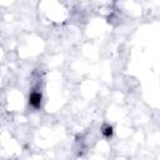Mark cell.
<instances>
[{
    "label": "cell",
    "instance_id": "obj_1",
    "mask_svg": "<svg viewBox=\"0 0 160 160\" xmlns=\"http://www.w3.org/2000/svg\"><path fill=\"white\" fill-rule=\"evenodd\" d=\"M29 105L34 109H39L41 106V102H42V94L39 89H34L30 94H29Z\"/></svg>",
    "mask_w": 160,
    "mask_h": 160
},
{
    "label": "cell",
    "instance_id": "obj_2",
    "mask_svg": "<svg viewBox=\"0 0 160 160\" xmlns=\"http://www.w3.org/2000/svg\"><path fill=\"white\" fill-rule=\"evenodd\" d=\"M101 134H102V136H104L105 139L112 138V134H114L112 126H111L110 124H104V125L101 126Z\"/></svg>",
    "mask_w": 160,
    "mask_h": 160
}]
</instances>
